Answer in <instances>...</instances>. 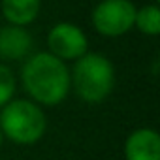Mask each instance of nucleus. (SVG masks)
I'll return each instance as SVG.
<instances>
[{
  "label": "nucleus",
  "instance_id": "obj_1",
  "mask_svg": "<svg viewBox=\"0 0 160 160\" xmlns=\"http://www.w3.org/2000/svg\"><path fill=\"white\" fill-rule=\"evenodd\" d=\"M21 83L28 100L40 108H55L62 104L70 92V70L47 51L30 55L21 68Z\"/></svg>",
  "mask_w": 160,
  "mask_h": 160
},
{
  "label": "nucleus",
  "instance_id": "obj_2",
  "mask_svg": "<svg viewBox=\"0 0 160 160\" xmlns=\"http://www.w3.org/2000/svg\"><path fill=\"white\" fill-rule=\"evenodd\" d=\"M70 87L79 100L87 104L104 102L115 87V68L111 60L100 53H85L72 68Z\"/></svg>",
  "mask_w": 160,
  "mask_h": 160
},
{
  "label": "nucleus",
  "instance_id": "obj_3",
  "mask_svg": "<svg viewBox=\"0 0 160 160\" xmlns=\"http://www.w3.org/2000/svg\"><path fill=\"white\" fill-rule=\"evenodd\" d=\"M0 130L15 145H34L45 136L47 117L32 100H12L0 109Z\"/></svg>",
  "mask_w": 160,
  "mask_h": 160
},
{
  "label": "nucleus",
  "instance_id": "obj_4",
  "mask_svg": "<svg viewBox=\"0 0 160 160\" xmlns=\"http://www.w3.org/2000/svg\"><path fill=\"white\" fill-rule=\"evenodd\" d=\"M136 6L130 0H102L92 10V25L96 32L108 38L126 34L134 27Z\"/></svg>",
  "mask_w": 160,
  "mask_h": 160
},
{
  "label": "nucleus",
  "instance_id": "obj_5",
  "mask_svg": "<svg viewBox=\"0 0 160 160\" xmlns=\"http://www.w3.org/2000/svg\"><path fill=\"white\" fill-rule=\"evenodd\" d=\"M47 45L53 57H57L58 60L66 62V60H77L87 53L89 42L85 32L79 28L77 25L72 23H58L55 25L49 34H47Z\"/></svg>",
  "mask_w": 160,
  "mask_h": 160
},
{
  "label": "nucleus",
  "instance_id": "obj_6",
  "mask_svg": "<svg viewBox=\"0 0 160 160\" xmlns=\"http://www.w3.org/2000/svg\"><path fill=\"white\" fill-rule=\"evenodd\" d=\"M124 160H160V136L154 128H136L122 147Z\"/></svg>",
  "mask_w": 160,
  "mask_h": 160
},
{
  "label": "nucleus",
  "instance_id": "obj_7",
  "mask_svg": "<svg viewBox=\"0 0 160 160\" xmlns=\"http://www.w3.org/2000/svg\"><path fill=\"white\" fill-rule=\"evenodd\" d=\"M32 51V36L25 27H0V58L21 60L28 58Z\"/></svg>",
  "mask_w": 160,
  "mask_h": 160
},
{
  "label": "nucleus",
  "instance_id": "obj_8",
  "mask_svg": "<svg viewBox=\"0 0 160 160\" xmlns=\"http://www.w3.org/2000/svg\"><path fill=\"white\" fill-rule=\"evenodd\" d=\"M40 0H2V13L13 27L30 25L40 13Z\"/></svg>",
  "mask_w": 160,
  "mask_h": 160
},
{
  "label": "nucleus",
  "instance_id": "obj_9",
  "mask_svg": "<svg viewBox=\"0 0 160 160\" xmlns=\"http://www.w3.org/2000/svg\"><path fill=\"white\" fill-rule=\"evenodd\" d=\"M134 27H138V30L147 34V36H156L160 32V10H158V4H149V6H143L141 10H136Z\"/></svg>",
  "mask_w": 160,
  "mask_h": 160
},
{
  "label": "nucleus",
  "instance_id": "obj_10",
  "mask_svg": "<svg viewBox=\"0 0 160 160\" xmlns=\"http://www.w3.org/2000/svg\"><path fill=\"white\" fill-rule=\"evenodd\" d=\"M15 89H17V83H15L13 72L8 66L0 64V109L13 100Z\"/></svg>",
  "mask_w": 160,
  "mask_h": 160
},
{
  "label": "nucleus",
  "instance_id": "obj_11",
  "mask_svg": "<svg viewBox=\"0 0 160 160\" xmlns=\"http://www.w3.org/2000/svg\"><path fill=\"white\" fill-rule=\"evenodd\" d=\"M2 143H4V136H2V130H0V147H2Z\"/></svg>",
  "mask_w": 160,
  "mask_h": 160
}]
</instances>
